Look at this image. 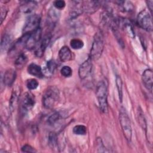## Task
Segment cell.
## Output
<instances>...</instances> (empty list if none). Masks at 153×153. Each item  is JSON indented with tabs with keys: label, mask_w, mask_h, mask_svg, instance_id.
Here are the masks:
<instances>
[{
	"label": "cell",
	"mask_w": 153,
	"mask_h": 153,
	"mask_svg": "<svg viewBox=\"0 0 153 153\" xmlns=\"http://www.w3.org/2000/svg\"><path fill=\"white\" fill-rule=\"evenodd\" d=\"M21 149L22 152H36V150H35L33 148H32L30 145H27V144L22 146Z\"/></svg>",
	"instance_id": "cell-33"
},
{
	"label": "cell",
	"mask_w": 153,
	"mask_h": 153,
	"mask_svg": "<svg viewBox=\"0 0 153 153\" xmlns=\"http://www.w3.org/2000/svg\"><path fill=\"white\" fill-rule=\"evenodd\" d=\"M104 44V38L102 33L101 32L96 33L90 50V57L92 60H96L100 57L103 50Z\"/></svg>",
	"instance_id": "cell-3"
},
{
	"label": "cell",
	"mask_w": 153,
	"mask_h": 153,
	"mask_svg": "<svg viewBox=\"0 0 153 153\" xmlns=\"http://www.w3.org/2000/svg\"><path fill=\"white\" fill-rule=\"evenodd\" d=\"M35 104V99L34 95L29 92L25 93L22 99V110L23 112H27L31 110Z\"/></svg>",
	"instance_id": "cell-8"
},
{
	"label": "cell",
	"mask_w": 153,
	"mask_h": 153,
	"mask_svg": "<svg viewBox=\"0 0 153 153\" xmlns=\"http://www.w3.org/2000/svg\"><path fill=\"white\" fill-rule=\"evenodd\" d=\"M138 120H139V123L142 127V128L144 130H146V120L144 117V114L143 112L142 111L141 109L138 110Z\"/></svg>",
	"instance_id": "cell-27"
},
{
	"label": "cell",
	"mask_w": 153,
	"mask_h": 153,
	"mask_svg": "<svg viewBox=\"0 0 153 153\" xmlns=\"http://www.w3.org/2000/svg\"><path fill=\"white\" fill-rule=\"evenodd\" d=\"M60 73L65 77H69L72 74V70L69 66H64L60 69Z\"/></svg>",
	"instance_id": "cell-29"
},
{
	"label": "cell",
	"mask_w": 153,
	"mask_h": 153,
	"mask_svg": "<svg viewBox=\"0 0 153 153\" xmlns=\"http://www.w3.org/2000/svg\"><path fill=\"white\" fill-rule=\"evenodd\" d=\"M27 72L31 75L38 78H42L44 74L40 66L35 63H30L27 67Z\"/></svg>",
	"instance_id": "cell-17"
},
{
	"label": "cell",
	"mask_w": 153,
	"mask_h": 153,
	"mask_svg": "<svg viewBox=\"0 0 153 153\" xmlns=\"http://www.w3.org/2000/svg\"><path fill=\"white\" fill-rule=\"evenodd\" d=\"M116 85L118 90L119 99L120 102H122L123 100V82L121 77L119 75H117L115 78Z\"/></svg>",
	"instance_id": "cell-21"
},
{
	"label": "cell",
	"mask_w": 153,
	"mask_h": 153,
	"mask_svg": "<svg viewBox=\"0 0 153 153\" xmlns=\"http://www.w3.org/2000/svg\"><path fill=\"white\" fill-rule=\"evenodd\" d=\"M146 4L148 5V9L150 11V13L152 14V7H153V1H146Z\"/></svg>",
	"instance_id": "cell-36"
},
{
	"label": "cell",
	"mask_w": 153,
	"mask_h": 153,
	"mask_svg": "<svg viewBox=\"0 0 153 153\" xmlns=\"http://www.w3.org/2000/svg\"><path fill=\"white\" fill-rule=\"evenodd\" d=\"M56 8H53L50 9V10L48 11V18L51 24H54L57 22L59 17V13L57 11Z\"/></svg>",
	"instance_id": "cell-20"
},
{
	"label": "cell",
	"mask_w": 153,
	"mask_h": 153,
	"mask_svg": "<svg viewBox=\"0 0 153 153\" xmlns=\"http://www.w3.org/2000/svg\"><path fill=\"white\" fill-rule=\"evenodd\" d=\"M142 80L145 87L150 91V92H152L153 85V74L152 71L151 69L145 70L142 75Z\"/></svg>",
	"instance_id": "cell-11"
},
{
	"label": "cell",
	"mask_w": 153,
	"mask_h": 153,
	"mask_svg": "<svg viewBox=\"0 0 153 153\" xmlns=\"http://www.w3.org/2000/svg\"><path fill=\"white\" fill-rule=\"evenodd\" d=\"M120 4L124 11L130 12L133 10V4L130 1H121L120 2Z\"/></svg>",
	"instance_id": "cell-25"
},
{
	"label": "cell",
	"mask_w": 153,
	"mask_h": 153,
	"mask_svg": "<svg viewBox=\"0 0 153 153\" xmlns=\"http://www.w3.org/2000/svg\"><path fill=\"white\" fill-rule=\"evenodd\" d=\"M59 57L62 62H66L71 60L72 57V52L67 46L62 47L59 51Z\"/></svg>",
	"instance_id": "cell-16"
},
{
	"label": "cell",
	"mask_w": 153,
	"mask_h": 153,
	"mask_svg": "<svg viewBox=\"0 0 153 153\" xmlns=\"http://www.w3.org/2000/svg\"><path fill=\"white\" fill-rule=\"evenodd\" d=\"M70 45L72 48L74 50H79L83 47L84 42L79 39H72L70 42Z\"/></svg>",
	"instance_id": "cell-23"
},
{
	"label": "cell",
	"mask_w": 153,
	"mask_h": 153,
	"mask_svg": "<svg viewBox=\"0 0 153 153\" xmlns=\"http://www.w3.org/2000/svg\"><path fill=\"white\" fill-rule=\"evenodd\" d=\"M60 118V114L59 112H54L51 114L48 118V123L50 124H54L58 121Z\"/></svg>",
	"instance_id": "cell-31"
},
{
	"label": "cell",
	"mask_w": 153,
	"mask_h": 153,
	"mask_svg": "<svg viewBox=\"0 0 153 153\" xmlns=\"http://www.w3.org/2000/svg\"><path fill=\"white\" fill-rule=\"evenodd\" d=\"M48 143L52 149H56L58 146V139L56 133L50 132L48 136Z\"/></svg>",
	"instance_id": "cell-19"
},
{
	"label": "cell",
	"mask_w": 153,
	"mask_h": 153,
	"mask_svg": "<svg viewBox=\"0 0 153 153\" xmlns=\"http://www.w3.org/2000/svg\"><path fill=\"white\" fill-rule=\"evenodd\" d=\"M17 100V96L16 93H13L11 98V101H10V108L13 110L14 108V106L16 105Z\"/></svg>",
	"instance_id": "cell-35"
},
{
	"label": "cell",
	"mask_w": 153,
	"mask_h": 153,
	"mask_svg": "<svg viewBox=\"0 0 153 153\" xmlns=\"http://www.w3.org/2000/svg\"><path fill=\"white\" fill-rule=\"evenodd\" d=\"M53 5L57 10H62L66 5V3L63 0H57L53 3Z\"/></svg>",
	"instance_id": "cell-32"
},
{
	"label": "cell",
	"mask_w": 153,
	"mask_h": 153,
	"mask_svg": "<svg viewBox=\"0 0 153 153\" xmlns=\"http://www.w3.org/2000/svg\"><path fill=\"white\" fill-rule=\"evenodd\" d=\"M100 6V2L96 1H82V10L86 13L93 14L97 10Z\"/></svg>",
	"instance_id": "cell-12"
},
{
	"label": "cell",
	"mask_w": 153,
	"mask_h": 153,
	"mask_svg": "<svg viewBox=\"0 0 153 153\" xmlns=\"http://www.w3.org/2000/svg\"><path fill=\"white\" fill-rule=\"evenodd\" d=\"M72 4L74 5L72 6V8L70 11V17L71 19H75L79 16L83 11L82 1H72Z\"/></svg>",
	"instance_id": "cell-14"
},
{
	"label": "cell",
	"mask_w": 153,
	"mask_h": 153,
	"mask_svg": "<svg viewBox=\"0 0 153 153\" xmlns=\"http://www.w3.org/2000/svg\"><path fill=\"white\" fill-rule=\"evenodd\" d=\"M16 78V72L13 69H8L4 74L3 81L7 86H11L15 81Z\"/></svg>",
	"instance_id": "cell-15"
},
{
	"label": "cell",
	"mask_w": 153,
	"mask_h": 153,
	"mask_svg": "<svg viewBox=\"0 0 153 153\" xmlns=\"http://www.w3.org/2000/svg\"><path fill=\"white\" fill-rule=\"evenodd\" d=\"M60 97L59 89L55 86L47 88L42 96V105L46 109L52 108L58 102Z\"/></svg>",
	"instance_id": "cell-2"
},
{
	"label": "cell",
	"mask_w": 153,
	"mask_h": 153,
	"mask_svg": "<svg viewBox=\"0 0 153 153\" xmlns=\"http://www.w3.org/2000/svg\"><path fill=\"white\" fill-rule=\"evenodd\" d=\"M119 119L123 134L126 140L130 142L131 139L132 130L130 118L125 111L121 110L120 111Z\"/></svg>",
	"instance_id": "cell-5"
},
{
	"label": "cell",
	"mask_w": 153,
	"mask_h": 153,
	"mask_svg": "<svg viewBox=\"0 0 153 153\" xmlns=\"http://www.w3.org/2000/svg\"><path fill=\"white\" fill-rule=\"evenodd\" d=\"M56 66H57V64L56 62L53 60H50L47 62V65H46L47 69L48 71V72L50 74L53 73L55 69L56 68Z\"/></svg>",
	"instance_id": "cell-30"
},
{
	"label": "cell",
	"mask_w": 153,
	"mask_h": 153,
	"mask_svg": "<svg viewBox=\"0 0 153 153\" xmlns=\"http://www.w3.org/2000/svg\"><path fill=\"white\" fill-rule=\"evenodd\" d=\"M41 38V29L40 27L30 34H23V37L20 38L24 46L28 50L35 48L37 44L40 41Z\"/></svg>",
	"instance_id": "cell-4"
},
{
	"label": "cell",
	"mask_w": 153,
	"mask_h": 153,
	"mask_svg": "<svg viewBox=\"0 0 153 153\" xmlns=\"http://www.w3.org/2000/svg\"><path fill=\"white\" fill-rule=\"evenodd\" d=\"M27 61V57L25 54L21 53L17 57L15 61V65L18 67H22L23 65L26 63Z\"/></svg>",
	"instance_id": "cell-26"
},
{
	"label": "cell",
	"mask_w": 153,
	"mask_h": 153,
	"mask_svg": "<svg viewBox=\"0 0 153 153\" xmlns=\"http://www.w3.org/2000/svg\"><path fill=\"white\" fill-rule=\"evenodd\" d=\"M73 133L77 135H85L87 133V127L84 125H76L73 128Z\"/></svg>",
	"instance_id": "cell-22"
},
{
	"label": "cell",
	"mask_w": 153,
	"mask_h": 153,
	"mask_svg": "<svg viewBox=\"0 0 153 153\" xmlns=\"http://www.w3.org/2000/svg\"><path fill=\"white\" fill-rule=\"evenodd\" d=\"M51 38V36L50 33H47L44 36V38L41 41V43L39 47L35 50V54L36 56L38 57H41L43 56L44 53L50 41Z\"/></svg>",
	"instance_id": "cell-13"
},
{
	"label": "cell",
	"mask_w": 153,
	"mask_h": 153,
	"mask_svg": "<svg viewBox=\"0 0 153 153\" xmlns=\"http://www.w3.org/2000/svg\"><path fill=\"white\" fill-rule=\"evenodd\" d=\"M115 22L118 27L122 28L123 30L130 37H134V31L133 26L128 20L126 19L115 20Z\"/></svg>",
	"instance_id": "cell-10"
},
{
	"label": "cell",
	"mask_w": 153,
	"mask_h": 153,
	"mask_svg": "<svg viewBox=\"0 0 153 153\" xmlns=\"http://www.w3.org/2000/svg\"><path fill=\"white\" fill-rule=\"evenodd\" d=\"M41 18L38 14H32L27 19L23 29V34H30L39 28Z\"/></svg>",
	"instance_id": "cell-7"
},
{
	"label": "cell",
	"mask_w": 153,
	"mask_h": 153,
	"mask_svg": "<svg viewBox=\"0 0 153 153\" xmlns=\"http://www.w3.org/2000/svg\"><path fill=\"white\" fill-rule=\"evenodd\" d=\"M10 42H11L10 36L7 34L4 35L1 40V51H2L3 50H7L8 48V47L9 46Z\"/></svg>",
	"instance_id": "cell-24"
},
{
	"label": "cell",
	"mask_w": 153,
	"mask_h": 153,
	"mask_svg": "<svg viewBox=\"0 0 153 153\" xmlns=\"http://www.w3.org/2000/svg\"><path fill=\"white\" fill-rule=\"evenodd\" d=\"M7 14V9L5 7H1V23L2 24L3 21L5 20Z\"/></svg>",
	"instance_id": "cell-34"
},
{
	"label": "cell",
	"mask_w": 153,
	"mask_h": 153,
	"mask_svg": "<svg viewBox=\"0 0 153 153\" xmlns=\"http://www.w3.org/2000/svg\"><path fill=\"white\" fill-rule=\"evenodd\" d=\"M93 67L92 59L89 57L85 60L79 66L78 69V75L81 79L88 77L91 72Z\"/></svg>",
	"instance_id": "cell-9"
},
{
	"label": "cell",
	"mask_w": 153,
	"mask_h": 153,
	"mask_svg": "<svg viewBox=\"0 0 153 153\" xmlns=\"http://www.w3.org/2000/svg\"><path fill=\"white\" fill-rule=\"evenodd\" d=\"M36 6L35 1H23L20 6V11L23 13H30Z\"/></svg>",
	"instance_id": "cell-18"
},
{
	"label": "cell",
	"mask_w": 153,
	"mask_h": 153,
	"mask_svg": "<svg viewBox=\"0 0 153 153\" xmlns=\"http://www.w3.org/2000/svg\"><path fill=\"white\" fill-rule=\"evenodd\" d=\"M96 95L100 110L103 113L108 112V87L106 82L100 81L96 87Z\"/></svg>",
	"instance_id": "cell-1"
},
{
	"label": "cell",
	"mask_w": 153,
	"mask_h": 153,
	"mask_svg": "<svg viewBox=\"0 0 153 153\" xmlns=\"http://www.w3.org/2000/svg\"><path fill=\"white\" fill-rule=\"evenodd\" d=\"M137 24L142 29L151 32L152 30V22L151 16L146 10H143L137 15Z\"/></svg>",
	"instance_id": "cell-6"
},
{
	"label": "cell",
	"mask_w": 153,
	"mask_h": 153,
	"mask_svg": "<svg viewBox=\"0 0 153 153\" xmlns=\"http://www.w3.org/2000/svg\"><path fill=\"white\" fill-rule=\"evenodd\" d=\"M39 85V83L36 79L31 78L27 81L26 82V87L29 90H35Z\"/></svg>",
	"instance_id": "cell-28"
}]
</instances>
